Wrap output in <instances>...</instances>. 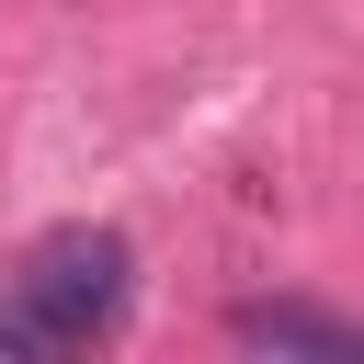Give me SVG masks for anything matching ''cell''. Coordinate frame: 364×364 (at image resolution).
<instances>
[{
	"mask_svg": "<svg viewBox=\"0 0 364 364\" xmlns=\"http://www.w3.org/2000/svg\"><path fill=\"white\" fill-rule=\"evenodd\" d=\"M125 284H136L125 228H57V239H34L11 262V284H0V353H91L125 318Z\"/></svg>",
	"mask_w": 364,
	"mask_h": 364,
	"instance_id": "obj_1",
	"label": "cell"
},
{
	"mask_svg": "<svg viewBox=\"0 0 364 364\" xmlns=\"http://www.w3.org/2000/svg\"><path fill=\"white\" fill-rule=\"evenodd\" d=\"M239 341H273V353H364L353 318H318V307H239Z\"/></svg>",
	"mask_w": 364,
	"mask_h": 364,
	"instance_id": "obj_2",
	"label": "cell"
}]
</instances>
